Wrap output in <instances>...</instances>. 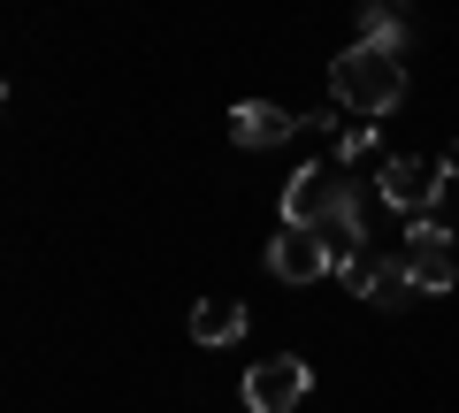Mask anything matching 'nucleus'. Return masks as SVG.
Here are the masks:
<instances>
[{
	"instance_id": "nucleus-2",
	"label": "nucleus",
	"mask_w": 459,
	"mask_h": 413,
	"mask_svg": "<svg viewBox=\"0 0 459 413\" xmlns=\"http://www.w3.org/2000/svg\"><path fill=\"white\" fill-rule=\"evenodd\" d=\"M360 184L344 176L337 161H307L283 184V222H307V230H337V222H360Z\"/></svg>"
},
{
	"instance_id": "nucleus-10",
	"label": "nucleus",
	"mask_w": 459,
	"mask_h": 413,
	"mask_svg": "<svg viewBox=\"0 0 459 413\" xmlns=\"http://www.w3.org/2000/svg\"><path fill=\"white\" fill-rule=\"evenodd\" d=\"M238 337H246V306H238V298H199L192 306V345H238Z\"/></svg>"
},
{
	"instance_id": "nucleus-5",
	"label": "nucleus",
	"mask_w": 459,
	"mask_h": 413,
	"mask_svg": "<svg viewBox=\"0 0 459 413\" xmlns=\"http://www.w3.org/2000/svg\"><path fill=\"white\" fill-rule=\"evenodd\" d=\"M329 268H337V253H329V237L307 230V222H283V230L268 237V276L276 283H322Z\"/></svg>"
},
{
	"instance_id": "nucleus-3",
	"label": "nucleus",
	"mask_w": 459,
	"mask_h": 413,
	"mask_svg": "<svg viewBox=\"0 0 459 413\" xmlns=\"http://www.w3.org/2000/svg\"><path fill=\"white\" fill-rule=\"evenodd\" d=\"M307 131H344V116L337 108L291 116V108H276V99H238V108H230V146H246V153L291 146V138H307Z\"/></svg>"
},
{
	"instance_id": "nucleus-1",
	"label": "nucleus",
	"mask_w": 459,
	"mask_h": 413,
	"mask_svg": "<svg viewBox=\"0 0 459 413\" xmlns=\"http://www.w3.org/2000/svg\"><path fill=\"white\" fill-rule=\"evenodd\" d=\"M329 99H337V116H352V123H383L391 108H406V62L352 39V47L329 62Z\"/></svg>"
},
{
	"instance_id": "nucleus-7",
	"label": "nucleus",
	"mask_w": 459,
	"mask_h": 413,
	"mask_svg": "<svg viewBox=\"0 0 459 413\" xmlns=\"http://www.w3.org/2000/svg\"><path fill=\"white\" fill-rule=\"evenodd\" d=\"M307 391H314V367L299 360V352H276V360H253L246 367V406L253 413H291Z\"/></svg>"
},
{
	"instance_id": "nucleus-4",
	"label": "nucleus",
	"mask_w": 459,
	"mask_h": 413,
	"mask_svg": "<svg viewBox=\"0 0 459 413\" xmlns=\"http://www.w3.org/2000/svg\"><path fill=\"white\" fill-rule=\"evenodd\" d=\"M376 192L391 199L406 222H429L437 215V199L452 192V161H421V153H391L383 161V176H376Z\"/></svg>"
},
{
	"instance_id": "nucleus-6",
	"label": "nucleus",
	"mask_w": 459,
	"mask_h": 413,
	"mask_svg": "<svg viewBox=\"0 0 459 413\" xmlns=\"http://www.w3.org/2000/svg\"><path fill=\"white\" fill-rule=\"evenodd\" d=\"M406 268H413V291H421V298H444L459 283L452 230H444V222H406Z\"/></svg>"
},
{
	"instance_id": "nucleus-8",
	"label": "nucleus",
	"mask_w": 459,
	"mask_h": 413,
	"mask_svg": "<svg viewBox=\"0 0 459 413\" xmlns=\"http://www.w3.org/2000/svg\"><path fill=\"white\" fill-rule=\"evenodd\" d=\"M337 276H344V291L368 298L376 314H398V306L413 298V268H406V253H368V261L337 268Z\"/></svg>"
},
{
	"instance_id": "nucleus-11",
	"label": "nucleus",
	"mask_w": 459,
	"mask_h": 413,
	"mask_svg": "<svg viewBox=\"0 0 459 413\" xmlns=\"http://www.w3.org/2000/svg\"><path fill=\"white\" fill-rule=\"evenodd\" d=\"M329 161H337L344 168V176H352V168H368V161H391V146H383V131H376V123H344V131L337 138H329Z\"/></svg>"
},
{
	"instance_id": "nucleus-9",
	"label": "nucleus",
	"mask_w": 459,
	"mask_h": 413,
	"mask_svg": "<svg viewBox=\"0 0 459 413\" xmlns=\"http://www.w3.org/2000/svg\"><path fill=\"white\" fill-rule=\"evenodd\" d=\"M360 47L398 54V62H406V47H413V16H406V8H391V0H368V8H360Z\"/></svg>"
}]
</instances>
